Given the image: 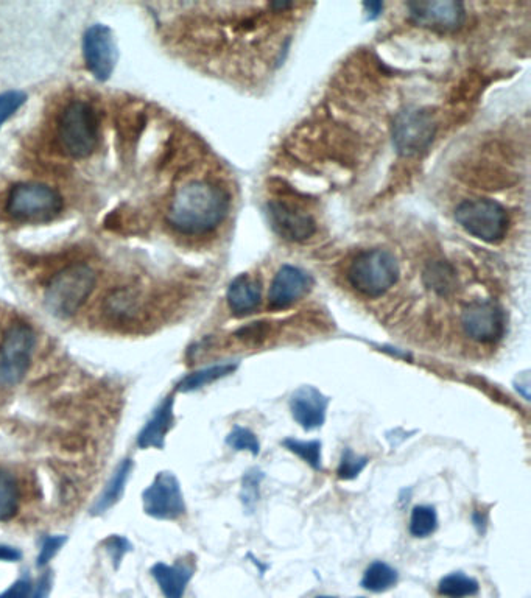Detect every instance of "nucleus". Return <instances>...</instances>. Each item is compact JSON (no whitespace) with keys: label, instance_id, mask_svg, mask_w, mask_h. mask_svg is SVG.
<instances>
[{"label":"nucleus","instance_id":"0eeeda50","mask_svg":"<svg viewBox=\"0 0 531 598\" xmlns=\"http://www.w3.org/2000/svg\"><path fill=\"white\" fill-rule=\"evenodd\" d=\"M36 334L29 324L16 323L0 345V385H18L32 365Z\"/></svg>","mask_w":531,"mask_h":598},{"label":"nucleus","instance_id":"cd10ccee","mask_svg":"<svg viewBox=\"0 0 531 598\" xmlns=\"http://www.w3.org/2000/svg\"><path fill=\"white\" fill-rule=\"evenodd\" d=\"M366 465H368V458L354 454L352 449H345L340 466H338V477L342 480L356 479L357 475L366 468Z\"/></svg>","mask_w":531,"mask_h":598},{"label":"nucleus","instance_id":"72a5a7b5","mask_svg":"<svg viewBox=\"0 0 531 598\" xmlns=\"http://www.w3.org/2000/svg\"><path fill=\"white\" fill-rule=\"evenodd\" d=\"M50 591H52V577H50V574H44L41 580L38 581V586H36L32 598H49Z\"/></svg>","mask_w":531,"mask_h":598},{"label":"nucleus","instance_id":"4be33fe9","mask_svg":"<svg viewBox=\"0 0 531 598\" xmlns=\"http://www.w3.org/2000/svg\"><path fill=\"white\" fill-rule=\"evenodd\" d=\"M480 584L475 578L468 577L463 572H454L441 578L438 592L447 598L474 597L479 594Z\"/></svg>","mask_w":531,"mask_h":598},{"label":"nucleus","instance_id":"39448f33","mask_svg":"<svg viewBox=\"0 0 531 598\" xmlns=\"http://www.w3.org/2000/svg\"><path fill=\"white\" fill-rule=\"evenodd\" d=\"M60 192L43 183H19L7 197L8 215L19 222H50L63 212Z\"/></svg>","mask_w":531,"mask_h":598},{"label":"nucleus","instance_id":"412c9836","mask_svg":"<svg viewBox=\"0 0 531 598\" xmlns=\"http://www.w3.org/2000/svg\"><path fill=\"white\" fill-rule=\"evenodd\" d=\"M236 368L237 365H233V363L209 366V368H203V370L187 374L176 388H178V391H183V393L200 390L204 385L212 384L215 380L222 379V377L233 373V371H236Z\"/></svg>","mask_w":531,"mask_h":598},{"label":"nucleus","instance_id":"f3484780","mask_svg":"<svg viewBox=\"0 0 531 598\" xmlns=\"http://www.w3.org/2000/svg\"><path fill=\"white\" fill-rule=\"evenodd\" d=\"M173 405H175V399L169 396L161 402L152 418L148 419V423L145 424L138 437V446L141 449H152V447L153 449H162L164 447L167 433L170 432L173 423H175Z\"/></svg>","mask_w":531,"mask_h":598},{"label":"nucleus","instance_id":"1a4fd4ad","mask_svg":"<svg viewBox=\"0 0 531 598\" xmlns=\"http://www.w3.org/2000/svg\"><path fill=\"white\" fill-rule=\"evenodd\" d=\"M144 511L158 521H176L186 514L180 482L172 472H159L142 494Z\"/></svg>","mask_w":531,"mask_h":598},{"label":"nucleus","instance_id":"a878e982","mask_svg":"<svg viewBox=\"0 0 531 598\" xmlns=\"http://www.w3.org/2000/svg\"><path fill=\"white\" fill-rule=\"evenodd\" d=\"M226 444L233 447L234 451L251 452L253 457H257L261 452V444H259L256 435L251 430L245 429V427H234L233 432L229 433L228 438H226Z\"/></svg>","mask_w":531,"mask_h":598},{"label":"nucleus","instance_id":"f704fd0d","mask_svg":"<svg viewBox=\"0 0 531 598\" xmlns=\"http://www.w3.org/2000/svg\"><path fill=\"white\" fill-rule=\"evenodd\" d=\"M22 560V552L16 547L5 546L0 544V561H7V563H18Z\"/></svg>","mask_w":531,"mask_h":598},{"label":"nucleus","instance_id":"bb28decb","mask_svg":"<svg viewBox=\"0 0 531 598\" xmlns=\"http://www.w3.org/2000/svg\"><path fill=\"white\" fill-rule=\"evenodd\" d=\"M264 474L259 469H251L243 475L242 480V504L248 511L254 510L257 500H259V486H261Z\"/></svg>","mask_w":531,"mask_h":598},{"label":"nucleus","instance_id":"4468645a","mask_svg":"<svg viewBox=\"0 0 531 598\" xmlns=\"http://www.w3.org/2000/svg\"><path fill=\"white\" fill-rule=\"evenodd\" d=\"M312 284L309 273L292 265H284L271 282L268 304L271 309H289L309 293Z\"/></svg>","mask_w":531,"mask_h":598},{"label":"nucleus","instance_id":"f8f14e48","mask_svg":"<svg viewBox=\"0 0 531 598\" xmlns=\"http://www.w3.org/2000/svg\"><path fill=\"white\" fill-rule=\"evenodd\" d=\"M410 21L419 27L454 32L465 21V7L460 2L438 0V2H413L408 4Z\"/></svg>","mask_w":531,"mask_h":598},{"label":"nucleus","instance_id":"2eb2a0df","mask_svg":"<svg viewBox=\"0 0 531 598\" xmlns=\"http://www.w3.org/2000/svg\"><path fill=\"white\" fill-rule=\"evenodd\" d=\"M328 405V396H324L318 388L310 385L298 388L290 399L293 418L307 432L323 426Z\"/></svg>","mask_w":531,"mask_h":598},{"label":"nucleus","instance_id":"2f4dec72","mask_svg":"<svg viewBox=\"0 0 531 598\" xmlns=\"http://www.w3.org/2000/svg\"><path fill=\"white\" fill-rule=\"evenodd\" d=\"M430 278H432V282H430L432 289L437 290L441 295H446V293H449L454 289V287H452V285H454V281H452V271L444 270L443 265H441V267L433 268Z\"/></svg>","mask_w":531,"mask_h":598},{"label":"nucleus","instance_id":"a211bd4d","mask_svg":"<svg viewBox=\"0 0 531 598\" xmlns=\"http://www.w3.org/2000/svg\"><path fill=\"white\" fill-rule=\"evenodd\" d=\"M131 471H133V460L125 458L111 475V479L106 483L99 499L95 500L94 507L91 508L92 516H100L114 505L119 504V500L124 496L128 480H130Z\"/></svg>","mask_w":531,"mask_h":598},{"label":"nucleus","instance_id":"c85d7f7f","mask_svg":"<svg viewBox=\"0 0 531 598\" xmlns=\"http://www.w3.org/2000/svg\"><path fill=\"white\" fill-rule=\"evenodd\" d=\"M25 102H27V95L21 91H7L0 94V128L21 110Z\"/></svg>","mask_w":531,"mask_h":598},{"label":"nucleus","instance_id":"9b49d317","mask_svg":"<svg viewBox=\"0 0 531 598\" xmlns=\"http://www.w3.org/2000/svg\"><path fill=\"white\" fill-rule=\"evenodd\" d=\"M83 58L95 80L108 81L116 69L119 50L113 30L105 24H94L83 36Z\"/></svg>","mask_w":531,"mask_h":598},{"label":"nucleus","instance_id":"7c9ffc66","mask_svg":"<svg viewBox=\"0 0 531 598\" xmlns=\"http://www.w3.org/2000/svg\"><path fill=\"white\" fill-rule=\"evenodd\" d=\"M67 542V536L55 535L47 536L43 541V546L39 550L38 558H36V566L44 567L55 558L58 552L63 549L64 544Z\"/></svg>","mask_w":531,"mask_h":598},{"label":"nucleus","instance_id":"f03ea898","mask_svg":"<svg viewBox=\"0 0 531 598\" xmlns=\"http://www.w3.org/2000/svg\"><path fill=\"white\" fill-rule=\"evenodd\" d=\"M97 275L89 265L72 264L50 279L44 303L53 317L71 318L86 303L94 290Z\"/></svg>","mask_w":531,"mask_h":598},{"label":"nucleus","instance_id":"473e14b6","mask_svg":"<svg viewBox=\"0 0 531 598\" xmlns=\"http://www.w3.org/2000/svg\"><path fill=\"white\" fill-rule=\"evenodd\" d=\"M30 592H32V584H30L29 578H24V580H18L15 584H11L4 594H0V598H29Z\"/></svg>","mask_w":531,"mask_h":598},{"label":"nucleus","instance_id":"9d476101","mask_svg":"<svg viewBox=\"0 0 531 598\" xmlns=\"http://www.w3.org/2000/svg\"><path fill=\"white\" fill-rule=\"evenodd\" d=\"M437 125L432 114L422 110H405L394 119V147L404 156H415L424 152L433 141Z\"/></svg>","mask_w":531,"mask_h":598},{"label":"nucleus","instance_id":"ddd939ff","mask_svg":"<svg viewBox=\"0 0 531 598\" xmlns=\"http://www.w3.org/2000/svg\"><path fill=\"white\" fill-rule=\"evenodd\" d=\"M267 215L275 233L290 242H304L317 231V223L312 215L282 201L268 203Z\"/></svg>","mask_w":531,"mask_h":598},{"label":"nucleus","instance_id":"b1692460","mask_svg":"<svg viewBox=\"0 0 531 598\" xmlns=\"http://www.w3.org/2000/svg\"><path fill=\"white\" fill-rule=\"evenodd\" d=\"M438 527L437 511L435 508L421 505L415 507L412 511V519H410V533L415 538H427V536L435 533Z\"/></svg>","mask_w":531,"mask_h":598},{"label":"nucleus","instance_id":"5701e85b","mask_svg":"<svg viewBox=\"0 0 531 598\" xmlns=\"http://www.w3.org/2000/svg\"><path fill=\"white\" fill-rule=\"evenodd\" d=\"M19 486L10 472L0 469V522L15 518L18 513Z\"/></svg>","mask_w":531,"mask_h":598},{"label":"nucleus","instance_id":"aec40b11","mask_svg":"<svg viewBox=\"0 0 531 598\" xmlns=\"http://www.w3.org/2000/svg\"><path fill=\"white\" fill-rule=\"evenodd\" d=\"M398 578V572L393 567L388 566L384 561H374L365 570V575L362 578V588L366 591L376 592V594L387 592L388 589L396 586Z\"/></svg>","mask_w":531,"mask_h":598},{"label":"nucleus","instance_id":"6ab92c4d","mask_svg":"<svg viewBox=\"0 0 531 598\" xmlns=\"http://www.w3.org/2000/svg\"><path fill=\"white\" fill-rule=\"evenodd\" d=\"M152 575L164 597L183 598L187 584L194 575V570L187 566H169V564L158 563L152 567Z\"/></svg>","mask_w":531,"mask_h":598},{"label":"nucleus","instance_id":"423d86ee","mask_svg":"<svg viewBox=\"0 0 531 598\" xmlns=\"http://www.w3.org/2000/svg\"><path fill=\"white\" fill-rule=\"evenodd\" d=\"M455 220L466 233L486 243H499L507 236V209L489 198L466 200L455 209Z\"/></svg>","mask_w":531,"mask_h":598},{"label":"nucleus","instance_id":"f257e3e1","mask_svg":"<svg viewBox=\"0 0 531 598\" xmlns=\"http://www.w3.org/2000/svg\"><path fill=\"white\" fill-rule=\"evenodd\" d=\"M231 208L228 190L212 181L195 180L176 190L167 222L184 236H203L219 228Z\"/></svg>","mask_w":531,"mask_h":598},{"label":"nucleus","instance_id":"c756f323","mask_svg":"<svg viewBox=\"0 0 531 598\" xmlns=\"http://www.w3.org/2000/svg\"><path fill=\"white\" fill-rule=\"evenodd\" d=\"M103 547H105L106 552L110 555L111 561H113L114 567H119V564L122 563L124 560V556L127 555L128 552H131L130 541L124 536L119 535H111L110 538H106L103 541Z\"/></svg>","mask_w":531,"mask_h":598},{"label":"nucleus","instance_id":"6e6552de","mask_svg":"<svg viewBox=\"0 0 531 598\" xmlns=\"http://www.w3.org/2000/svg\"><path fill=\"white\" fill-rule=\"evenodd\" d=\"M461 328L474 342L491 345L505 334L507 317L502 307L491 299H477L461 312Z\"/></svg>","mask_w":531,"mask_h":598},{"label":"nucleus","instance_id":"e433bc0d","mask_svg":"<svg viewBox=\"0 0 531 598\" xmlns=\"http://www.w3.org/2000/svg\"><path fill=\"white\" fill-rule=\"evenodd\" d=\"M359 598H363V597H359Z\"/></svg>","mask_w":531,"mask_h":598},{"label":"nucleus","instance_id":"393cba45","mask_svg":"<svg viewBox=\"0 0 531 598\" xmlns=\"http://www.w3.org/2000/svg\"><path fill=\"white\" fill-rule=\"evenodd\" d=\"M285 447L293 454L303 458L315 471H323L321 465V443L320 441H299L295 438L284 440Z\"/></svg>","mask_w":531,"mask_h":598},{"label":"nucleus","instance_id":"20e7f679","mask_svg":"<svg viewBox=\"0 0 531 598\" xmlns=\"http://www.w3.org/2000/svg\"><path fill=\"white\" fill-rule=\"evenodd\" d=\"M399 279V264L387 250H366L352 261L348 270L349 284L368 298L385 295Z\"/></svg>","mask_w":531,"mask_h":598},{"label":"nucleus","instance_id":"7ed1b4c3","mask_svg":"<svg viewBox=\"0 0 531 598\" xmlns=\"http://www.w3.org/2000/svg\"><path fill=\"white\" fill-rule=\"evenodd\" d=\"M57 139L61 150L74 159H85L99 145V117L94 108L83 100L67 103L60 114Z\"/></svg>","mask_w":531,"mask_h":598},{"label":"nucleus","instance_id":"c9c22d12","mask_svg":"<svg viewBox=\"0 0 531 598\" xmlns=\"http://www.w3.org/2000/svg\"><path fill=\"white\" fill-rule=\"evenodd\" d=\"M317 598H335V597H328V595H321V597H317Z\"/></svg>","mask_w":531,"mask_h":598},{"label":"nucleus","instance_id":"dca6fc26","mask_svg":"<svg viewBox=\"0 0 531 598\" xmlns=\"http://www.w3.org/2000/svg\"><path fill=\"white\" fill-rule=\"evenodd\" d=\"M229 309L236 317H247L256 312L261 306V282L250 275H240L229 284L228 295Z\"/></svg>","mask_w":531,"mask_h":598}]
</instances>
